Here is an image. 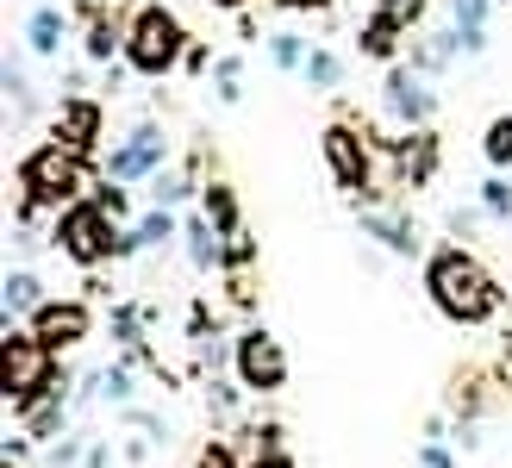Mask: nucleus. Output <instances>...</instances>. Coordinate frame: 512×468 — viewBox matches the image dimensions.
Segmentation results:
<instances>
[{
	"label": "nucleus",
	"mask_w": 512,
	"mask_h": 468,
	"mask_svg": "<svg viewBox=\"0 0 512 468\" xmlns=\"http://www.w3.org/2000/svg\"><path fill=\"white\" fill-rule=\"evenodd\" d=\"M425 294H431V306H438L450 325H469V331L488 325V319H500V306H506V288L494 281V269L481 263L475 250H463V244L431 250Z\"/></svg>",
	"instance_id": "obj_1"
},
{
	"label": "nucleus",
	"mask_w": 512,
	"mask_h": 468,
	"mask_svg": "<svg viewBox=\"0 0 512 468\" xmlns=\"http://www.w3.org/2000/svg\"><path fill=\"white\" fill-rule=\"evenodd\" d=\"M0 387H7V412H13V419L63 387L57 381V350H50L32 325H7V344H0Z\"/></svg>",
	"instance_id": "obj_2"
},
{
	"label": "nucleus",
	"mask_w": 512,
	"mask_h": 468,
	"mask_svg": "<svg viewBox=\"0 0 512 468\" xmlns=\"http://www.w3.org/2000/svg\"><path fill=\"white\" fill-rule=\"evenodd\" d=\"M94 169H88V156L82 150H69V144H38L32 156L19 163V188H25V206H69V200H82L94 194Z\"/></svg>",
	"instance_id": "obj_3"
},
{
	"label": "nucleus",
	"mask_w": 512,
	"mask_h": 468,
	"mask_svg": "<svg viewBox=\"0 0 512 468\" xmlns=\"http://www.w3.org/2000/svg\"><path fill=\"white\" fill-rule=\"evenodd\" d=\"M50 244L63 250V263H75V269H100V263H113V250H119V219H113L94 194H88V200H69V206H57Z\"/></svg>",
	"instance_id": "obj_4"
},
{
	"label": "nucleus",
	"mask_w": 512,
	"mask_h": 468,
	"mask_svg": "<svg viewBox=\"0 0 512 468\" xmlns=\"http://www.w3.org/2000/svg\"><path fill=\"white\" fill-rule=\"evenodd\" d=\"M188 63V32H182V19H175L169 7H138L132 19H125V69H138V75H175Z\"/></svg>",
	"instance_id": "obj_5"
},
{
	"label": "nucleus",
	"mask_w": 512,
	"mask_h": 468,
	"mask_svg": "<svg viewBox=\"0 0 512 468\" xmlns=\"http://www.w3.org/2000/svg\"><path fill=\"white\" fill-rule=\"evenodd\" d=\"M232 375L244 394H281L288 387V350H281V337L263 325H244L232 337Z\"/></svg>",
	"instance_id": "obj_6"
},
{
	"label": "nucleus",
	"mask_w": 512,
	"mask_h": 468,
	"mask_svg": "<svg viewBox=\"0 0 512 468\" xmlns=\"http://www.w3.org/2000/svg\"><path fill=\"white\" fill-rule=\"evenodd\" d=\"M319 156H325V169H331V181H338L344 194H363V188H369L375 138H369L356 119H331L325 132H319Z\"/></svg>",
	"instance_id": "obj_7"
},
{
	"label": "nucleus",
	"mask_w": 512,
	"mask_h": 468,
	"mask_svg": "<svg viewBox=\"0 0 512 468\" xmlns=\"http://www.w3.org/2000/svg\"><path fill=\"white\" fill-rule=\"evenodd\" d=\"M381 107H388V119H394V125H406V132L431 125V113H438L431 75H419L413 63H394V69H388V82H381Z\"/></svg>",
	"instance_id": "obj_8"
},
{
	"label": "nucleus",
	"mask_w": 512,
	"mask_h": 468,
	"mask_svg": "<svg viewBox=\"0 0 512 468\" xmlns=\"http://www.w3.org/2000/svg\"><path fill=\"white\" fill-rule=\"evenodd\" d=\"M169 163V138H163V125H132V132H125V144L107 156V163H100V175L107 181H150Z\"/></svg>",
	"instance_id": "obj_9"
},
{
	"label": "nucleus",
	"mask_w": 512,
	"mask_h": 468,
	"mask_svg": "<svg viewBox=\"0 0 512 468\" xmlns=\"http://www.w3.org/2000/svg\"><path fill=\"white\" fill-rule=\"evenodd\" d=\"M25 325H32L50 350H75V344H88V337H94V300L88 294L82 300H44Z\"/></svg>",
	"instance_id": "obj_10"
},
{
	"label": "nucleus",
	"mask_w": 512,
	"mask_h": 468,
	"mask_svg": "<svg viewBox=\"0 0 512 468\" xmlns=\"http://www.w3.org/2000/svg\"><path fill=\"white\" fill-rule=\"evenodd\" d=\"M100 125H107V113H100V100H88V94H63V107H57V144H69V150H94V138H100Z\"/></svg>",
	"instance_id": "obj_11"
},
{
	"label": "nucleus",
	"mask_w": 512,
	"mask_h": 468,
	"mask_svg": "<svg viewBox=\"0 0 512 468\" xmlns=\"http://www.w3.org/2000/svg\"><path fill=\"white\" fill-rule=\"evenodd\" d=\"M356 225H363V238H381L394 256H419V225L394 206H356Z\"/></svg>",
	"instance_id": "obj_12"
},
{
	"label": "nucleus",
	"mask_w": 512,
	"mask_h": 468,
	"mask_svg": "<svg viewBox=\"0 0 512 468\" xmlns=\"http://www.w3.org/2000/svg\"><path fill=\"white\" fill-rule=\"evenodd\" d=\"M182 250H188L194 275H219V269H225V231H219L207 213L182 219Z\"/></svg>",
	"instance_id": "obj_13"
},
{
	"label": "nucleus",
	"mask_w": 512,
	"mask_h": 468,
	"mask_svg": "<svg viewBox=\"0 0 512 468\" xmlns=\"http://www.w3.org/2000/svg\"><path fill=\"white\" fill-rule=\"evenodd\" d=\"M82 50H88V63H113V57H125V25L107 13V7H82Z\"/></svg>",
	"instance_id": "obj_14"
},
{
	"label": "nucleus",
	"mask_w": 512,
	"mask_h": 468,
	"mask_svg": "<svg viewBox=\"0 0 512 468\" xmlns=\"http://www.w3.org/2000/svg\"><path fill=\"white\" fill-rule=\"evenodd\" d=\"M63 419H69V400H63V387H57V394H44L38 406H25V412H19V437H32V444H50V437L63 431Z\"/></svg>",
	"instance_id": "obj_15"
},
{
	"label": "nucleus",
	"mask_w": 512,
	"mask_h": 468,
	"mask_svg": "<svg viewBox=\"0 0 512 468\" xmlns=\"http://www.w3.org/2000/svg\"><path fill=\"white\" fill-rule=\"evenodd\" d=\"M400 156H406V175H413V188H425L431 175H438V132H431V125H419V132H406L400 138Z\"/></svg>",
	"instance_id": "obj_16"
},
{
	"label": "nucleus",
	"mask_w": 512,
	"mask_h": 468,
	"mask_svg": "<svg viewBox=\"0 0 512 468\" xmlns=\"http://www.w3.org/2000/svg\"><path fill=\"white\" fill-rule=\"evenodd\" d=\"M450 13H456V38H463V50L481 57V50H488V13H494V0H450Z\"/></svg>",
	"instance_id": "obj_17"
},
{
	"label": "nucleus",
	"mask_w": 512,
	"mask_h": 468,
	"mask_svg": "<svg viewBox=\"0 0 512 468\" xmlns=\"http://www.w3.org/2000/svg\"><path fill=\"white\" fill-rule=\"evenodd\" d=\"M7 325H19V319H32V312L44 306V281L32 275V269H7Z\"/></svg>",
	"instance_id": "obj_18"
},
{
	"label": "nucleus",
	"mask_w": 512,
	"mask_h": 468,
	"mask_svg": "<svg viewBox=\"0 0 512 468\" xmlns=\"http://www.w3.org/2000/svg\"><path fill=\"white\" fill-rule=\"evenodd\" d=\"M456 50H463L456 25H450V32H425V38H413V69H419V75H444Z\"/></svg>",
	"instance_id": "obj_19"
},
{
	"label": "nucleus",
	"mask_w": 512,
	"mask_h": 468,
	"mask_svg": "<svg viewBox=\"0 0 512 468\" xmlns=\"http://www.w3.org/2000/svg\"><path fill=\"white\" fill-rule=\"evenodd\" d=\"M25 44H32V57H57L63 50V13L57 7H32V19H25Z\"/></svg>",
	"instance_id": "obj_20"
},
{
	"label": "nucleus",
	"mask_w": 512,
	"mask_h": 468,
	"mask_svg": "<svg viewBox=\"0 0 512 468\" xmlns=\"http://www.w3.org/2000/svg\"><path fill=\"white\" fill-rule=\"evenodd\" d=\"M400 38H406L400 25L375 13V19L363 25V32H356V50H363V57H375V63H394V57H400Z\"/></svg>",
	"instance_id": "obj_21"
},
{
	"label": "nucleus",
	"mask_w": 512,
	"mask_h": 468,
	"mask_svg": "<svg viewBox=\"0 0 512 468\" xmlns=\"http://www.w3.org/2000/svg\"><path fill=\"white\" fill-rule=\"evenodd\" d=\"M200 213H207L225 238H232V231H244V219H238V194L225 188V181H207V188H200Z\"/></svg>",
	"instance_id": "obj_22"
},
{
	"label": "nucleus",
	"mask_w": 512,
	"mask_h": 468,
	"mask_svg": "<svg viewBox=\"0 0 512 468\" xmlns=\"http://www.w3.org/2000/svg\"><path fill=\"white\" fill-rule=\"evenodd\" d=\"M132 231H138V250H163V244L182 238V219H175V206H150Z\"/></svg>",
	"instance_id": "obj_23"
},
{
	"label": "nucleus",
	"mask_w": 512,
	"mask_h": 468,
	"mask_svg": "<svg viewBox=\"0 0 512 468\" xmlns=\"http://www.w3.org/2000/svg\"><path fill=\"white\" fill-rule=\"evenodd\" d=\"M300 82L319 88V94H338V88H344V57H338V50H313V57H306V69H300Z\"/></svg>",
	"instance_id": "obj_24"
},
{
	"label": "nucleus",
	"mask_w": 512,
	"mask_h": 468,
	"mask_svg": "<svg viewBox=\"0 0 512 468\" xmlns=\"http://www.w3.org/2000/svg\"><path fill=\"white\" fill-rule=\"evenodd\" d=\"M306 57H313V50H306V38H300V32H269V63H275L281 75H300V69H306Z\"/></svg>",
	"instance_id": "obj_25"
},
{
	"label": "nucleus",
	"mask_w": 512,
	"mask_h": 468,
	"mask_svg": "<svg viewBox=\"0 0 512 468\" xmlns=\"http://www.w3.org/2000/svg\"><path fill=\"white\" fill-rule=\"evenodd\" d=\"M481 156H488L494 169H512V113H500L488 125V138H481Z\"/></svg>",
	"instance_id": "obj_26"
},
{
	"label": "nucleus",
	"mask_w": 512,
	"mask_h": 468,
	"mask_svg": "<svg viewBox=\"0 0 512 468\" xmlns=\"http://www.w3.org/2000/svg\"><path fill=\"white\" fill-rule=\"evenodd\" d=\"M481 206H488V219H494V225H506V219H512V181H506V175L481 181Z\"/></svg>",
	"instance_id": "obj_27"
},
{
	"label": "nucleus",
	"mask_w": 512,
	"mask_h": 468,
	"mask_svg": "<svg viewBox=\"0 0 512 468\" xmlns=\"http://www.w3.org/2000/svg\"><path fill=\"white\" fill-rule=\"evenodd\" d=\"M207 412H213L219 425H232V419H238V387L213 375V381H207Z\"/></svg>",
	"instance_id": "obj_28"
},
{
	"label": "nucleus",
	"mask_w": 512,
	"mask_h": 468,
	"mask_svg": "<svg viewBox=\"0 0 512 468\" xmlns=\"http://www.w3.org/2000/svg\"><path fill=\"white\" fill-rule=\"evenodd\" d=\"M375 13H381V19H394L400 32H413V25L425 19V0H375Z\"/></svg>",
	"instance_id": "obj_29"
},
{
	"label": "nucleus",
	"mask_w": 512,
	"mask_h": 468,
	"mask_svg": "<svg viewBox=\"0 0 512 468\" xmlns=\"http://www.w3.org/2000/svg\"><path fill=\"white\" fill-rule=\"evenodd\" d=\"M238 75H244V63L238 57H219L213 63V82H219V100H238L244 88H238Z\"/></svg>",
	"instance_id": "obj_30"
},
{
	"label": "nucleus",
	"mask_w": 512,
	"mask_h": 468,
	"mask_svg": "<svg viewBox=\"0 0 512 468\" xmlns=\"http://www.w3.org/2000/svg\"><path fill=\"white\" fill-rule=\"evenodd\" d=\"M194 468H244V462H238V450H232V444H219V437H213V444H200Z\"/></svg>",
	"instance_id": "obj_31"
},
{
	"label": "nucleus",
	"mask_w": 512,
	"mask_h": 468,
	"mask_svg": "<svg viewBox=\"0 0 512 468\" xmlns=\"http://www.w3.org/2000/svg\"><path fill=\"white\" fill-rule=\"evenodd\" d=\"M419 468H456V456L444 450V437H425L419 444Z\"/></svg>",
	"instance_id": "obj_32"
},
{
	"label": "nucleus",
	"mask_w": 512,
	"mask_h": 468,
	"mask_svg": "<svg viewBox=\"0 0 512 468\" xmlns=\"http://www.w3.org/2000/svg\"><path fill=\"white\" fill-rule=\"evenodd\" d=\"M481 219H488V206H456V213H450V231H456V238H469Z\"/></svg>",
	"instance_id": "obj_33"
},
{
	"label": "nucleus",
	"mask_w": 512,
	"mask_h": 468,
	"mask_svg": "<svg viewBox=\"0 0 512 468\" xmlns=\"http://www.w3.org/2000/svg\"><path fill=\"white\" fill-rule=\"evenodd\" d=\"M244 468H294V456H288V450H281V456H250Z\"/></svg>",
	"instance_id": "obj_34"
},
{
	"label": "nucleus",
	"mask_w": 512,
	"mask_h": 468,
	"mask_svg": "<svg viewBox=\"0 0 512 468\" xmlns=\"http://www.w3.org/2000/svg\"><path fill=\"white\" fill-rule=\"evenodd\" d=\"M288 13H319V7H331V0H281Z\"/></svg>",
	"instance_id": "obj_35"
},
{
	"label": "nucleus",
	"mask_w": 512,
	"mask_h": 468,
	"mask_svg": "<svg viewBox=\"0 0 512 468\" xmlns=\"http://www.w3.org/2000/svg\"><path fill=\"white\" fill-rule=\"evenodd\" d=\"M213 7H232V13H238V7H244V0H213Z\"/></svg>",
	"instance_id": "obj_36"
},
{
	"label": "nucleus",
	"mask_w": 512,
	"mask_h": 468,
	"mask_svg": "<svg viewBox=\"0 0 512 468\" xmlns=\"http://www.w3.org/2000/svg\"><path fill=\"white\" fill-rule=\"evenodd\" d=\"M7 468H13V456H7Z\"/></svg>",
	"instance_id": "obj_37"
}]
</instances>
